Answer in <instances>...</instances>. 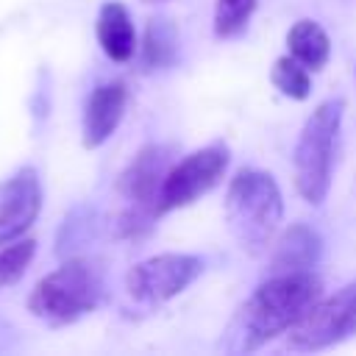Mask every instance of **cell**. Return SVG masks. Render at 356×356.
Segmentation results:
<instances>
[{"label": "cell", "instance_id": "ba28073f", "mask_svg": "<svg viewBox=\"0 0 356 356\" xmlns=\"http://www.w3.org/2000/svg\"><path fill=\"white\" fill-rule=\"evenodd\" d=\"M203 273V259L192 253H159L134 264L125 275L128 295L139 303L159 306L181 295Z\"/></svg>", "mask_w": 356, "mask_h": 356}, {"label": "cell", "instance_id": "7a4b0ae2", "mask_svg": "<svg viewBox=\"0 0 356 356\" xmlns=\"http://www.w3.org/2000/svg\"><path fill=\"white\" fill-rule=\"evenodd\" d=\"M284 217V200L275 178L261 170H239L225 195V220L239 242V248L250 256H259L270 248Z\"/></svg>", "mask_w": 356, "mask_h": 356}, {"label": "cell", "instance_id": "8fae6325", "mask_svg": "<svg viewBox=\"0 0 356 356\" xmlns=\"http://www.w3.org/2000/svg\"><path fill=\"white\" fill-rule=\"evenodd\" d=\"M97 42L103 47V53L111 61H128L136 53V31L131 22V14L122 3H103L97 11Z\"/></svg>", "mask_w": 356, "mask_h": 356}, {"label": "cell", "instance_id": "9a60e30c", "mask_svg": "<svg viewBox=\"0 0 356 356\" xmlns=\"http://www.w3.org/2000/svg\"><path fill=\"white\" fill-rule=\"evenodd\" d=\"M270 81H273V86H275L281 95H286V97H292V100H303V97H309V92H312L309 70H306L298 58H292V56H281V58L273 64Z\"/></svg>", "mask_w": 356, "mask_h": 356}, {"label": "cell", "instance_id": "5bb4252c", "mask_svg": "<svg viewBox=\"0 0 356 356\" xmlns=\"http://www.w3.org/2000/svg\"><path fill=\"white\" fill-rule=\"evenodd\" d=\"M178 56V31L167 17H156L147 22L145 31V47H142V58L147 70H161L170 67Z\"/></svg>", "mask_w": 356, "mask_h": 356}, {"label": "cell", "instance_id": "5b68a950", "mask_svg": "<svg viewBox=\"0 0 356 356\" xmlns=\"http://www.w3.org/2000/svg\"><path fill=\"white\" fill-rule=\"evenodd\" d=\"M167 170L170 150L164 145H145L120 175L117 189L125 200V211L120 214V231L125 236L147 231L150 222L159 217V192Z\"/></svg>", "mask_w": 356, "mask_h": 356}, {"label": "cell", "instance_id": "8992f818", "mask_svg": "<svg viewBox=\"0 0 356 356\" xmlns=\"http://www.w3.org/2000/svg\"><path fill=\"white\" fill-rule=\"evenodd\" d=\"M356 334V281L317 300L292 328L286 345L292 350H323Z\"/></svg>", "mask_w": 356, "mask_h": 356}, {"label": "cell", "instance_id": "ac0fdd59", "mask_svg": "<svg viewBox=\"0 0 356 356\" xmlns=\"http://www.w3.org/2000/svg\"><path fill=\"white\" fill-rule=\"evenodd\" d=\"M147 3H161V0H147Z\"/></svg>", "mask_w": 356, "mask_h": 356}, {"label": "cell", "instance_id": "3957f363", "mask_svg": "<svg viewBox=\"0 0 356 356\" xmlns=\"http://www.w3.org/2000/svg\"><path fill=\"white\" fill-rule=\"evenodd\" d=\"M103 300V270L92 259H70L47 273L28 298V312L47 325H70Z\"/></svg>", "mask_w": 356, "mask_h": 356}, {"label": "cell", "instance_id": "30bf717a", "mask_svg": "<svg viewBox=\"0 0 356 356\" xmlns=\"http://www.w3.org/2000/svg\"><path fill=\"white\" fill-rule=\"evenodd\" d=\"M125 106H128L125 83L108 81V83L95 86V92L86 100V108H83V125H81L83 147H100L117 131V125L125 114Z\"/></svg>", "mask_w": 356, "mask_h": 356}, {"label": "cell", "instance_id": "52a82bcc", "mask_svg": "<svg viewBox=\"0 0 356 356\" xmlns=\"http://www.w3.org/2000/svg\"><path fill=\"white\" fill-rule=\"evenodd\" d=\"M228 170V147L222 142L206 145L189 156H184L178 164H170L161 192H159V217L189 206L209 189H214Z\"/></svg>", "mask_w": 356, "mask_h": 356}, {"label": "cell", "instance_id": "2e32d148", "mask_svg": "<svg viewBox=\"0 0 356 356\" xmlns=\"http://www.w3.org/2000/svg\"><path fill=\"white\" fill-rule=\"evenodd\" d=\"M259 0H217L214 6V36L217 39H231L242 33L256 11Z\"/></svg>", "mask_w": 356, "mask_h": 356}, {"label": "cell", "instance_id": "277c9868", "mask_svg": "<svg viewBox=\"0 0 356 356\" xmlns=\"http://www.w3.org/2000/svg\"><path fill=\"white\" fill-rule=\"evenodd\" d=\"M342 111H345V103L339 97L320 103L312 111V117L303 122V131L295 145V159H292L295 189L312 206H320L331 189L334 147L342 125Z\"/></svg>", "mask_w": 356, "mask_h": 356}, {"label": "cell", "instance_id": "4fadbf2b", "mask_svg": "<svg viewBox=\"0 0 356 356\" xmlns=\"http://www.w3.org/2000/svg\"><path fill=\"white\" fill-rule=\"evenodd\" d=\"M289 56L298 58L306 70H323L331 56V39L314 19H298L286 33Z\"/></svg>", "mask_w": 356, "mask_h": 356}, {"label": "cell", "instance_id": "9c48e42d", "mask_svg": "<svg viewBox=\"0 0 356 356\" xmlns=\"http://www.w3.org/2000/svg\"><path fill=\"white\" fill-rule=\"evenodd\" d=\"M42 211V184L33 167L0 181V245L19 239Z\"/></svg>", "mask_w": 356, "mask_h": 356}, {"label": "cell", "instance_id": "e0dca14e", "mask_svg": "<svg viewBox=\"0 0 356 356\" xmlns=\"http://www.w3.org/2000/svg\"><path fill=\"white\" fill-rule=\"evenodd\" d=\"M33 253H36V242L33 239H11V242H6V248L0 250V286L17 284L25 275Z\"/></svg>", "mask_w": 356, "mask_h": 356}, {"label": "cell", "instance_id": "6da1fadb", "mask_svg": "<svg viewBox=\"0 0 356 356\" xmlns=\"http://www.w3.org/2000/svg\"><path fill=\"white\" fill-rule=\"evenodd\" d=\"M323 295V284L312 270L273 273L242 303L234 317V350H256L273 337L289 331Z\"/></svg>", "mask_w": 356, "mask_h": 356}, {"label": "cell", "instance_id": "7c38bea8", "mask_svg": "<svg viewBox=\"0 0 356 356\" xmlns=\"http://www.w3.org/2000/svg\"><path fill=\"white\" fill-rule=\"evenodd\" d=\"M323 250V239L314 228L295 222L275 245L270 256V270L273 273H295V270H309L317 264Z\"/></svg>", "mask_w": 356, "mask_h": 356}]
</instances>
